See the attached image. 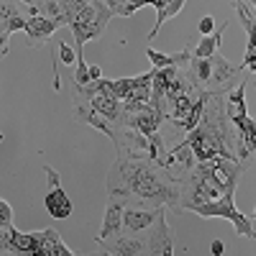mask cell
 Returning <instances> with one entry per match:
<instances>
[{
    "instance_id": "e0dca14e",
    "label": "cell",
    "mask_w": 256,
    "mask_h": 256,
    "mask_svg": "<svg viewBox=\"0 0 256 256\" xmlns=\"http://www.w3.org/2000/svg\"><path fill=\"white\" fill-rule=\"evenodd\" d=\"M146 6H152V0H128V3H126V10H123V16H131V13H136V10L146 8Z\"/></svg>"
},
{
    "instance_id": "cb8c5ba5",
    "label": "cell",
    "mask_w": 256,
    "mask_h": 256,
    "mask_svg": "<svg viewBox=\"0 0 256 256\" xmlns=\"http://www.w3.org/2000/svg\"><path fill=\"white\" fill-rule=\"evenodd\" d=\"M248 70H251V72H256V62H254V64H251V67H248Z\"/></svg>"
},
{
    "instance_id": "8fae6325",
    "label": "cell",
    "mask_w": 256,
    "mask_h": 256,
    "mask_svg": "<svg viewBox=\"0 0 256 256\" xmlns=\"http://www.w3.org/2000/svg\"><path fill=\"white\" fill-rule=\"evenodd\" d=\"M38 256H72V251L62 244V236L54 228L44 230V244H41V254Z\"/></svg>"
},
{
    "instance_id": "8992f818",
    "label": "cell",
    "mask_w": 256,
    "mask_h": 256,
    "mask_svg": "<svg viewBox=\"0 0 256 256\" xmlns=\"http://www.w3.org/2000/svg\"><path fill=\"white\" fill-rule=\"evenodd\" d=\"M120 228H126V210H123V200H113L108 205V212H105V223H102V230L98 236V244L100 241H108V238H116Z\"/></svg>"
},
{
    "instance_id": "5bb4252c",
    "label": "cell",
    "mask_w": 256,
    "mask_h": 256,
    "mask_svg": "<svg viewBox=\"0 0 256 256\" xmlns=\"http://www.w3.org/2000/svg\"><path fill=\"white\" fill-rule=\"evenodd\" d=\"M184 3H187V0H169V3H166V8H164V10H159V16H156V26H154V31H152V36H148V38L159 36V28L166 24L169 18H174V16H177V13L184 8Z\"/></svg>"
},
{
    "instance_id": "5b68a950",
    "label": "cell",
    "mask_w": 256,
    "mask_h": 256,
    "mask_svg": "<svg viewBox=\"0 0 256 256\" xmlns=\"http://www.w3.org/2000/svg\"><path fill=\"white\" fill-rule=\"evenodd\" d=\"M59 26H64L62 20H56V18H49V16H44V13H36V16H31L28 18V24H26V36H28V44L34 46V44H41V41H46Z\"/></svg>"
},
{
    "instance_id": "d4e9b609",
    "label": "cell",
    "mask_w": 256,
    "mask_h": 256,
    "mask_svg": "<svg viewBox=\"0 0 256 256\" xmlns=\"http://www.w3.org/2000/svg\"><path fill=\"white\" fill-rule=\"evenodd\" d=\"M254 220H256V210H254Z\"/></svg>"
},
{
    "instance_id": "44dd1931",
    "label": "cell",
    "mask_w": 256,
    "mask_h": 256,
    "mask_svg": "<svg viewBox=\"0 0 256 256\" xmlns=\"http://www.w3.org/2000/svg\"><path fill=\"white\" fill-rule=\"evenodd\" d=\"M210 251L216 254V256H220L223 251H226V244L223 241H212V246H210Z\"/></svg>"
},
{
    "instance_id": "3957f363",
    "label": "cell",
    "mask_w": 256,
    "mask_h": 256,
    "mask_svg": "<svg viewBox=\"0 0 256 256\" xmlns=\"http://www.w3.org/2000/svg\"><path fill=\"white\" fill-rule=\"evenodd\" d=\"M210 62H212V77H210V88H208V92H226L228 88H233L236 84V80H238V74L244 72L241 67H233V64L223 56V54H212L210 56Z\"/></svg>"
},
{
    "instance_id": "9c48e42d",
    "label": "cell",
    "mask_w": 256,
    "mask_h": 256,
    "mask_svg": "<svg viewBox=\"0 0 256 256\" xmlns=\"http://www.w3.org/2000/svg\"><path fill=\"white\" fill-rule=\"evenodd\" d=\"M162 208L159 210H126V230H146L152 228L159 216H162Z\"/></svg>"
},
{
    "instance_id": "52a82bcc",
    "label": "cell",
    "mask_w": 256,
    "mask_h": 256,
    "mask_svg": "<svg viewBox=\"0 0 256 256\" xmlns=\"http://www.w3.org/2000/svg\"><path fill=\"white\" fill-rule=\"evenodd\" d=\"M44 202H46V210L54 220H67L72 216V200L64 195L62 187H52Z\"/></svg>"
},
{
    "instance_id": "9a60e30c",
    "label": "cell",
    "mask_w": 256,
    "mask_h": 256,
    "mask_svg": "<svg viewBox=\"0 0 256 256\" xmlns=\"http://www.w3.org/2000/svg\"><path fill=\"white\" fill-rule=\"evenodd\" d=\"M41 13L49 16V18H56V20H62V24L67 26V16H64L62 0H41Z\"/></svg>"
},
{
    "instance_id": "ba28073f",
    "label": "cell",
    "mask_w": 256,
    "mask_h": 256,
    "mask_svg": "<svg viewBox=\"0 0 256 256\" xmlns=\"http://www.w3.org/2000/svg\"><path fill=\"white\" fill-rule=\"evenodd\" d=\"M195 162H198V156H195V148H192L190 138H184L174 152H169V166L180 169V172H192Z\"/></svg>"
},
{
    "instance_id": "7a4b0ae2",
    "label": "cell",
    "mask_w": 256,
    "mask_h": 256,
    "mask_svg": "<svg viewBox=\"0 0 256 256\" xmlns=\"http://www.w3.org/2000/svg\"><path fill=\"white\" fill-rule=\"evenodd\" d=\"M233 192H236V190H230V192H226V195L210 200V202H202L192 212H198V216H202V218H226V220H230L233 226H236V230L241 233V236H248L251 241H256L254 220H248L244 212H238L236 200H233Z\"/></svg>"
},
{
    "instance_id": "2e32d148",
    "label": "cell",
    "mask_w": 256,
    "mask_h": 256,
    "mask_svg": "<svg viewBox=\"0 0 256 256\" xmlns=\"http://www.w3.org/2000/svg\"><path fill=\"white\" fill-rule=\"evenodd\" d=\"M59 59H62V64H74L77 52H74L70 44H64V41H59Z\"/></svg>"
},
{
    "instance_id": "6da1fadb",
    "label": "cell",
    "mask_w": 256,
    "mask_h": 256,
    "mask_svg": "<svg viewBox=\"0 0 256 256\" xmlns=\"http://www.w3.org/2000/svg\"><path fill=\"white\" fill-rule=\"evenodd\" d=\"M110 16H116L102 0H90V6L84 8L74 20H72V34H74V44H77V52L84 49V44L92 38H98L105 28V24L110 20Z\"/></svg>"
},
{
    "instance_id": "d6986e66",
    "label": "cell",
    "mask_w": 256,
    "mask_h": 256,
    "mask_svg": "<svg viewBox=\"0 0 256 256\" xmlns=\"http://www.w3.org/2000/svg\"><path fill=\"white\" fill-rule=\"evenodd\" d=\"M13 220V212H10V205L6 200H0V226H6Z\"/></svg>"
},
{
    "instance_id": "ffe728a7",
    "label": "cell",
    "mask_w": 256,
    "mask_h": 256,
    "mask_svg": "<svg viewBox=\"0 0 256 256\" xmlns=\"http://www.w3.org/2000/svg\"><path fill=\"white\" fill-rule=\"evenodd\" d=\"M44 172H46V177H49V190H52V187H59V172H54L52 166H44Z\"/></svg>"
},
{
    "instance_id": "603a6c76",
    "label": "cell",
    "mask_w": 256,
    "mask_h": 256,
    "mask_svg": "<svg viewBox=\"0 0 256 256\" xmlns=\"http://www.w3.org/2000/svg\"><path fill=\"white\" fill-rule=\"evenodd\" d=\"M20 3H26L28 8H41V0H20Z\"/></svg>"
},
{
    "instance_id": "7c38bea8",
    "label": "cell",
    "mask_w": 256,
    "mask_h": 256,
    "mask_svg": "<svg viewBox=\"0 0 256 256\" xmlns=\"http://www.w3.org/2000/svg\"><path fill=\"white\" fill-rule=\"evenodd\" d=\"M226 28H228V24H223L220 31L216 28V34L202 36V38H200V44H198V49H195V56H200V59H210L212 54H216V52L220 49V41H223V31H226Z\"/></svg>"
},
{
    "instance_id": "30bf717a",
    "label": "cell",
    "mask_w": 256,
    "mask_h": 256,
    "mask_svg": "<svg viewBox=\"0 0 256 256\" xmlns=\"http://www.w3.org/2000/svg\"><path fill=\"white\" fill-rule=\"evenodd\" d=\"M146 56L154 67H184V64L192 62L190 52H180V54H159L154 49H146Z\"/></svg>"
},
{
    "instance_id": "277c9868",
    "label": "cell",
    "mask_w": 256,
    "mask_h": 256,
    "mask_svg": "<svg viewBox=\"0 0 256 256\" xmlns=\"http://www.w3.org/2000/svg\"><path fill=\"white\" fill-rule=\"evenodd\" d=\"M146 254H159V256H172L174 254L172 233H169V226L164 220V212L152 226V236H148V241H146Z\"/></svg>"
},
{
    "instance_id": "ac0fdd59",
    "label": "cell",
    "mask_w": 256,
    "mask_h": 256,
    "mask_svg": "<svg viewBox=\"0 0 256 256\" xmlns=\"http://www.w3.org/2000/svg\"><path fill=\"white\" fill-rule=\"evenodd\" d=\"M210 34H216V20H212V16H205L200 20V36H210Z\"/></svg>"
},
{
    "instance_id": "4fadbf2b",
    "label": "cell",
    "mask_w": 256,
    "mask_h": 256,
    "mask_svg": "<svg viewBox=\"0 0 256 256\" xmlns=\"http://www.w3.org/2000/svg\"><path fill=\"white\" fill-rule=\"evenodd\" d=\"M118 244L108 246V244H102V251H108V254H146V244L136 241V238H120V233H118Z\"/></svg>"
},
{
    "instance_id": "7402d4cb",
    "label": "cell",
    "mask_w": 256,
    "mask_h": 256,
    "mask_svg": "<svg viewBox=\"0 0 256 256\" xmlns=\"http://www.w3.org/2000/svg\"><path fill=\"white\" fill-rule=\"evenodd\" d=\"M90 74H92V82L95 80H102V70L100 67H90Z\"/></svg>"
}]
</instances>
